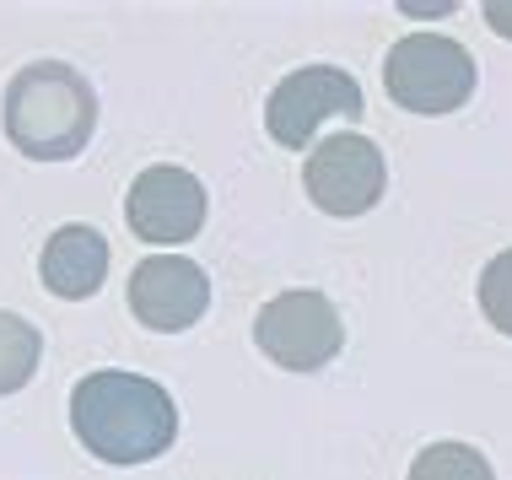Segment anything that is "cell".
Returning <instances> with one entry per match:
<instances>
[{"label": "cell", "mask_w": 512, "mask_h": 480, "mask_svg": "<svg viewBox=\"0 0 512 480\" xmlns=\"http://www.w3.org/2000/svg\"><path fill=\"white\" fill-rule=\"evenodd\" d=\"M205 211H211L205 184L189 168H173V162H157V168L135 173L130 195H124V222H130V232L141 243H157V249L189 243L205 227Z\"/></svg>", "instance_id": "52a82bcc"}, {"label": "cell", "mask_w": 512, "mask_h": 480, "mask_svg": "<svg viewBox=\"0 0 512 480\" xmlns=\"http://www.w3.org/2000/svg\"><path fill=\"white\" fill-rule=\"evenodd\" d=\"M410 480H496V470L469 443H426L410 459Z\"/></svg>", "instance_id": "8fae6325"}, {"label": "cell", "mask_w": 512, "mask_h": 480, "mask_svg": "<svg viewBox=\"0 0 512 480\" xmlns=\"http://www.w3.org/2000/svg\"><path fill=\"white\" fill-rule=\"evenodd\" d=\"M6 141L33 162H71L98 130V92L65 60H33L6 81L0 98Z\"/></svg>", "instance_id": "7a4b0ae2"}, {"label": "cell", "mask_w": 512, "mask_h": 480, "mask_svg": "<svg viewBox=\"0 0 512 480\" xmlns=\"http://www.w3.org/2000/svg\"><path fill=\"white\" fill-rule=\"evenodd\" d=\"M71 432L103 464H151L178 443V405L157 378L103 367L71 389Z\"/></svg>", "instance_id": "6da1fadb"}, {"label": "cell", "mask_w": 512, "mask_h": 480, "mask_svg": "<svg viewBox=\"0 0 512 480\" xmlns=\"http://www.w3.org/2000/svg\"><path fill=\"white\" fill-rule=\"evenodd\" d=\"M254 346L270 356L281 373H318L329 367L345 346L340 308L313 286H292V292L270 297L254 319Z\"/></svg>", "instance_id": "277c9868"}, {"label": "cell", "mask_w": 512, "mask_h": 480, "mask_svg": "<svg viewBox=\"0 0 512 480\" xmlns=\"http://www.w3.org/2000/svg\"><path fill=\"white\" fill-rule=\"evenodd\" d=\"M356 114H362V87L340 65L286 71L265 98V130L286 152H308V141L324 130V119H356Z\"/></svg>", "instance_id": "8992f818"}, {"label": "cell", "mask_w": 512, "mask_h": 480, "mask_svg": "<svg viewBox=\"0 0 512 480\" xmlns=\"http://www.w3.org/2000/svg\"><path fill=\"white\" fill-rule=\"evenodd\" d=\"M475 54L448 33H405L383 60V87L405 114H459L475 98Z\"/></svg>", "instance_id": "3957f363"}, {"label": "cell", "mask_w": 512, "mask_h": 480, "mask_svg": "<svg viewBox=\"0 0 512 480\" xmlns=\"http://www.w3.org/2000/svg\"><path fill=\"white\" fill-rule=\"evenodd\" d=\"M130 313L141 329L157 335H178V329H195L211 308V276L195 265L189 254H146L130 270Z\"/></svg>", "instance_id": "ba28073f"}, {"label": "cell", "mask_w": 512, "mask_h": 480, "mask_svg": "<svg viewBox=\"0 0 512 480\" xmlns=\"http://www.w3.org/2000/svg\"><path fill=\"white\" fill-rule=\"evenodd\" d=\"M38 276H44V286L60 303H87V297H98V286L108 276V238L87 222L49 232L44 254H38Z\"/></svg>", "instance_id": "9c48e42d"}, {"label": "cell", "mask_w": 512, "mask_h": 480, "mask_svg": "<svg viewBox=\"0 0 512 480\" xmlns=\"http://www.w3.org/2000/svg\"><path fill=\"white\" fill-rule=\"evenodd\" d=\"M486 22H491L502 38H512V6H507V0H491V6H486Z\"/></svg>", "instance_id": "4fadbf2b"}, {"label": "cell", "mask_w": 512, "mask_h": 480, "mask_svg": "<svg viewBox=\"0 0 512 480\" xmlns=\"http://www.w3.org/2000/svg\"><path fill=\"white\" fill-rule=\"evenodd\" d=\"M475 297H480V313H486V324L496 329V335L512 340V249H502L486 270H480Z\"/></svg>", "instance_id": "7c38bea8"}, {"label": "cell", "mask_w": 512, "mask_h": 480, "mask_svg": "<svg viewBox=\"0 0 512 480\" xmlns=\"http://www.w3.org/2000/svg\"><path fill=\"white\" fill-rule=\"evenodd\" d=\"M38 362H44V329L33 319H22V313L0 308V400L27 389Z\"/></svg>", "instance_id": "30bf717a"}, {"label": "cell", "mask_w": 512, "mask_h": 480, "mask_svg": "<svg viewBox=\"0 0 512 480\" xmlns=\"http://www.w3.org/2000/svg\"><path fill=\"white\" fill-rule=\"evenodd\" d=\"M302 189H308V200L324 216L351 222V216H367L383 200L389 162H383L378 141H367L362 130H340V135H324L308 152V162H302Z\"/></svg>", "instance_id": "5b68a950"}]
</instances>
